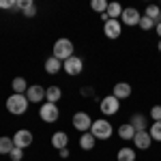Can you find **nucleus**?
<instances>
[{"mask_svg":"<svg viewBox=\"0 0 161 161\" xmlns=\"http://www.w3.org/2000/svg\"><path fill=\"white\" fill-rule=\"evenodd\" d=\"M52 52H54L52 56H54V58H58L60 62L69 60L71 56H75V54H73L75 47H73V43H71L69 39H58V41L54 43V50H52Z\"/></svg>","mask_w":161,"mask_h":161,"instance_id":"f257e3e1","label":"nucleus"},{"mask_svg":"<svg viewBox=\"0 0 161 161\" xmlns=\"http://www.w3.org/2000/svg\"><path fill=\"white\" fill-rule=\"evenodd\" d=\"M90 133H92V137H97V140H110L112 133H114V127H112L110 120H105V118H97V120H92Z\"/></svg>","mask_w":161,"mask_h":161,"instance_id":"f03ea898","label":"nucleus"},{"mask_svg":"<svg viewBox=\"0 0 161 161\" xmlns=\"http://www.w3.org/2000/svg\"><path fill=\"white\" fill-rule=\"evenodd\" d=\"M28 103H30V101L26 99V95H15V92H13L11 97L7 99V110H9V114H13V116H19V114H26V112H28Z\"/></svg>","mask_w":161,"mask_h":161,"instance_id":"7ed1b4c3","label":"nucleus"},{"mask_svg":"<svg viewBox=\"0 0 161 161\" xmlns=\"http://www.w3.org/2000/svg\"><path fill=\"white\" fill-rule=\"evenodd\" d=\"M39 116H41L43 123L50 125V123H56V120L60 118V110H58L56 103H47V101H45V103L39 108Z\"/></svg>","mask_w":161,"mask_h":161,"instance_id":"20e7f679","label":"nucleus"},{"mask_svg":"<svg viewBox=\"0 0 161 161\" xmlns=\"http://www.w3.org/2000/svg\"><path fill=\"white\" fill-rule=\"evenodd\" d=\"M99 110L103 116H114V114H118L120 110V101L116 99L114 95H108V97H103L99 101Z\"/></svg>","mask_w":161,"mask_h":161,"instance_id":"39448f33","label":"nucleus"},{"mask_svg":"<svg viewBox=\"0 0 161 161\" xmlns=\"http://www.w3.org/2000/svg\"><path fill=\"white\" fill-rule=\"evenodd\" d=\"M73 127L80 133H88L92 127V116L88 112H75L73 114Z\"/></svg>","mask_w":161,"mask_h":161,"instance_id":"423d86ee","label":"nucleus"},{"mask_svg":"<svg viewBox=\"0 0 161 161\" xmlns=\"http://www.w3.org/2000/svg\"><path fill=\"white\" fill-rule=\"evenodd\" d=\"M62 71L67 75H80L84 71V60H82L80 56H71L69 60L62 62Z\"/></svg>","mask_w":161,"mask_h":161,"instance_id":"0eeeda50","label":"nucleus"},{"mask_svg":"<svg viewBox=\"0 0 161 161\" xmlns=\"http://www.w3.org/2000/svg\"><path fill=\"white\" fill-rule=\"evenodd\" d=\"M32 131H28V129H19V131H15V136H13V144H15V148H28L30 144H32Z\"/></svg>","mask_w":161,"mask_h":161,"instance_id":"6e6552de","label":"nucleus"},{"mask_svg":"<svg viewBox=\"0 0 161 161\" xmlns=\"http://www.w3.org/2000/svg\"><path fill=\"white\" fill-rule=\"evenodd\" d=\"M120 32H123V24H120V19H110V22H105L103 24V35L108 39H118L120 37Z\"/></svg>","mask_w":161,"mask_h":161,"instance_id":"1a4fd4ad","label":"nucleus"},{"mask_svg":"<svg viewBox=\"0 0 161 161\" xmlns=\"http://www.w3.org/2000/svg\"><path fill=\"white\" fill-rule=\"evenodd\" d=\"M140 19H142V15H140V11H137V9H133V7L123 9L120 24H125V26H137V24H140Z\"/></svg>","mask_w":161,"mask_h":161,"instance_id":"9d476101","label":"nucleus"},{"mask_svg":"<svg viewBox=\"0 0 161 161\" xmlns=\"http://www.w3.org/2000/svg\"><path fill=\"white\" fill-rule=\"evenodd\" d=\"M26 99L30 101V103H41V101L45 99V88L41 86V84L28 86V90H26Z\"/></svg>","mask_w":161,"mask_h":161,"instance_id":"9b49d317","label":"nucleus"},{"mask_svg":"<svg viewBox=\"0 0 161 161\" xmlns=\"http://www.w3.org/2000/svg\"><path fill=\"white\" fill-rule=\"evenodd\" d=\"M131 92H133V88H131V84H127V82H118V84H114V88H112V95L118 101L129 99Z\"/></svg>","mask_w":161,"mask_h":161,"instance_id":"f8f14e48","label":"nucleus"},{"mask_svg":"<svg viewBox=\"0 0 161 161\" xmlns=\"http://www.w3.org/2000/svg\"><path fill=\"white\" fill-rule=\"evenodd\" d=\"M133 144H136V148H140V150H148L150 144H153V137H150L148 131H136Z\"/></svg>","mask_w":161,"mask_h":161,"instance_id":"ddd939ff","label":"nucleus"},{"mask_svg":"<svg viewBox=\"0 0 161 161\" xmlns=\"http://www.w3.org/2000/svg\"><path fill=\"white\" fill-rule=\"evenodd\" d=\"M15 9L24 13V17H35L37 15V7L32 0H15Z\"/></svg>","mask_w":161,"mask_h":161,"instance_id":"4468645a","label":"nucleus"},{"mask_svg":"<svg viewBox=\"0 0 161 161\" xmlns=\"http://www.w3.org/2000/svg\"><path fill=\"white\" fill-rule=\"evenodd\" d=\"M67 144H69V136H67L64 131H56V133L52 136V146H54L56 150L67 148Z\"/></svg>","mask_w":161,"mask_h":161,"instance_id":"2eb2a0df","label":"nucleus"},{"mask_svg":"<svg viewBox=\"0 0 161 161\" xmlns=\"http://www.w3.org/2000/svg\"><path fill=\"white\" fill-rule=\"evenodd\" d=\"M118 137L120 140H125V142H133V137H136V129L131 127V123H123L120 127H118Z\"/></svg>","mask_w":161,"mask_h":161,"instance_id":"dca6fc26","label":"nucleus"},{"mask_svg":"<svg viewBox=\"0 0 161 161\" xmlns=\"http://www.w3.org/2000/svg\"><path fill=\"white\" fill-rule=\"evenodd\" d=\"M60 99H62L60 86H47L45 88V101H47V103H58Z\"/></svg>","mask_w":161,"mask_h":161,"instance_id":"f3484780","label":"nucleus"},{"mask_svg":"<svg viewBox=\"0 0 161 161\" xmlns=\"http://www.w3.org/2000/svg\"><path fill=\"white\" fill-rule=\"evenodd\" d=\"M95 144H97V137H92L90 131L80 136V148H82V150H92V148H95Z\"/></svg>","mask_w":161,"mask_h":161,"instance_id":"a211bd4d","label":"nucleus"},{"mask_svg":"<svg viewBox=\"0 0 161 161\" xmlns=\"http://www.w3.org/2000/svg\"><path fill=\"white\" fill-rule=\"evenodd\" d=\"M45 71L50 75H56L58 71H62V62L58 60V58H54V56H50L47 60H45Z\"/></svg>","mask_w":161,"mask_h":161,"instance_id":"6ab92c4d","label":"nucleus"},{"mask_svg":"<svg viewBox=\"0 0 161 161\" xmlns=\"http://www.w3.org/2000/svg\"><path fill=\"white\" fill-rule=\"evenodd\" d=\"M11 88H13L15 95H26V90H28V82H26L24 77H13Z\"/></svg>","mask_w":161,"mask_h":161,"instance_id":"aec40b11","label":"nucleus"},{"mask_svg":"<svg viewBox=\"0 0 161 161\" xmlns=\"http://www.w3.org/2000/svg\"><path fill=\"white\" fill-rule=\"evenodd\" d=\"M129 123H131V127L136 131H146V118H144V114H133Z\"/></svg>","mask_w":161,"mask_h":161,"instance_id":"412c9836","label":"nucleus"},{"mask_svg":"<svg viewBox=\"0 0 161 161\" xmlns=\"http://www.w3.org/2000/svg\"><path fill=\"white\" fill-rule=\"evenodd\" d=\"M15 148V144H13V137H7L2 136L0 137V155H11V150Z\"/></svg>","mask_w":161,"mask_h":161,"instance_id":"4be33fe9","label":"nucleus"},{"mask_svg":"<svg viewBox=\"0 0 161 161\" xmlns=\"http://www.w3.org/2000/svg\"><path fill=\"white\" fill-rule=\"evenodd\" d=\"M116 159H118V161H136V150L129 148V146H125V148L118 150Z\"/></svg>","mask_w":161,"mask_h":161,"instance_id":"5701e85b","label":"nucleus"},{"mask_svg":"<svg viewBox=\"0 0 161 161\" xmlns=\"http://www.w3.org/2000/svg\"><path fill=\"white\" fill-rule=\"evenodd\" d=\"M105 13H108L110 19H118V17L123 15V7H120L118 2H112V4H108V11Z\"/></svg>","mask_w":161,"mask_h":161,"instance_id":"b1692460","label":"nucleus"},{"mask_svg":"<svg viewBox=\"0 0 161 161\" xmlns=\"http://www.w3.org/2000/svg\"><path fill=\"white\" fill-rule=\"evenodd\" d=\"M144 15H146V17H150L153 22H159V17H161V9L157 7V4H148Z\"/></svg>","mask_w":161,"mask_h":161,"instance_id":"393cba45","label":"nucleus"},{"mask_svg":"<svg viewBox=\"0 0 161 161\" xmlns=\"http://www.w3.org/2000/svg\"><path fill=\"white\" fill-rule=\"evenodd\" d=\"M150 137H153V142H161V120H157V123H153V127L148 129Z\"/></svg>","mask_w":161,"mask_h":161,"instance_id":"a878e982","label":"nucleus"},{"mask_svg":"<svg viewBox=\"0 0 161 161\" xmlns=\"http://www.w3.org/2000/svg\"><path fill=\"white\" fill-rule=\"evenodd\" d=\"M90 9L103 15V13L108 11V2H105V0H92V2H90Z\"/></svg>","mask_w":161,"mask_h":161,"instance_id":"bb28decb","label":"nucleus"},{"mask_svg":"<svg viewBox=\"0 0 161 161\" xmlns=\"http://www.w3.org/2000/svg\"><path fill=\"white\" fill-rule=\"evenodd\" d=\"M140 28H142V30H153V28H155V26H157V22H153V19H150V17H146V15H142V19H140Z\"/></svg>","mask_w":161,"mask_h":161,"instance_id":"cd10ccee","label":"nucleus"},{"mask_svg":"<svg viewBox=\"0 0 161 161\" xmlns=\"http://www.w3.org/2000/svg\"><path fill=\"white\" fill-rule=\"evenodd\" d=\"M150 118H153V123L161 120V105H153L150 108Z\"/></svg>","mask_w":161,"mask_h":161,"instance_id":"c85d7f7f","label":"nucleus"},{"mask_svg":"<svg viewBox=\"0 0 161 161\" xmlns=\"http://www.w3.org/2000/svg\"><path fill=\"white\" fill-rule=\"evenodd\" d=\"M9 157H11V161H22V159H24V150H22V148H13Z\"/></svg>","mask_w":161,"mask_h":161,"instance_id":"c756f323","label":"nucleus"},{"mask_svg":"<svg viewBox=\"0 0 161 161\" xmlns=\"http://www.w3.org/2000/svg\"><path fill=\"white\" fill-rule=\"evenodd\" d=\"M80 92H82V97H95V88H90V86H84Z\"/></svg>","mask_w":161,"mask_h":161,"instance_id":"7c9ffc66","label":"nucleus"},{"mask_svg":"<svg viewBox=\"0 0 161 161\" xmlns=\"http://www.w3.org/2000/svg\"><path fill=\"white\" fill-rule=\"evenodd\" d=\"M0 9H15L13 0H0Z\"/></svg>","mask_w":161,"mask_h":161,"instance_id":"2f4dec72","label":"nucleus"},{"mask_svg":"<svg viewBox=\"0 0 161 161\" xmlns=\"http://www.w3.org/2000/svg\"><path fill=\"white\" fill-rule=\"evenodd\" d=\"M58 155H60V159H69V148H62V150H58Z\"/></svg>","mask_w":161,"mask_h":161,"instance_id":"473e14b6","label":"nucleus"},{"mask_svg":"<svg viewBox=\"0 0 161 161\" xmlns=\"http://www.w3.org/2000/svg\"><path fill=\"white\" fill-rule=\"evenodd\" d=\"M155 30H157V35H159V39H161V22H157V26H155Z\"/></svg>","mask_w":161,"mask_h":161,"instance_id":"72a5a7b5","label":"nucleus"},{"mask_svg":"<svg viewBox=\"0 0 161 161\" xmlns=\"http://www.w3.org/2000/svg\"><path fill=\"white\" fill-rule=\"evenodd\" d=\"M157 47H159V52H161V39H159V45H157Z\"/></svg>","mask_w":161,"mask_h":161,"instance_id":"f704fd0d","label":"nucleus"},{"mask_svg":"<svg viewBox=\"0 0 161 161\" xmlns=\"http://www.w3.org/2000/svg\"><path fill=\"white\" fill-rule=\"evenodd\" d=\"M159 22H161V17H159Z\"/></svg>","mask_w":161,"mask_h":161,"instance_id":"c9c22d12","label":"nucleus"}]
</instances>
